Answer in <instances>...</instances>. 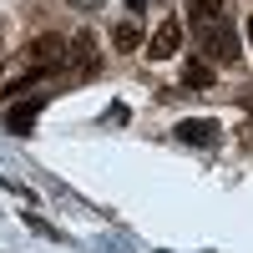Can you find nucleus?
<instances>
[{
  "mask_svg": "<svg viewBox=\"0 0 253 253\" xmlns=\"http://www.w3.org/2000/svg\"><path fill=\"white\" fill-rule=\"evenodd\" d=\"M187 15H193V26H203V20H223V0H187Z\"/></svg>",
  "mask_w": 253,
  "mask_h": 253,
  "instance_id": "1a4fd4ad",
  "label": "nucleus"
},
{
  "mask_svg": "<svg viewBox=\"0 0 253 253\" xmlns=\"http://www.w3.org/2000/svg\"><path fill=\"white\" fill-rule=\"evenodd\" d=\"M182 86H187V91H213V66H208L203 56L187 61V66H182Z\"/></svg>",
  "mask_w": 253,
  "mask_h": 253,
  "instance_id": "0eeeda50",
  "label": "nucleus"
},
{
  "mask_svg": "<svg viewBox=\"0 0 253 253\" xmlns=\"http://www.w3.org/2000/svg\"><path fill=\"white\" fill-rule=\"evenodd\" d=\"M177 51H182V20L167 15L162 26L152 31V41H147V56H152V61H172Z\"/></svg>",
  "mask_w": 253,
  "mask_h": 253,
  "instance_id": "20e7f679",
  "label": "nucleus"
},
{
  "mask_svg": "<svg viewBox=\"0 0 253 253\" xmlns=\"http://www.w3.org/2000/svg\"><path fill=\"white\" fill-rule=\"evenodd\" d=\"M66 5H71V10H101L107 0H66Z\"/></svg>",
  "mask_w": 253,
  "mask_h": 253,
  "instance_id": "9b49d317",
  "label": "nucleus"
},
{
  "mask_svg": "<svg viewBox=\"0 0 253 253\" xmlns=\"http://www.w3.org/2000/svg\"><path fill=\"white\" fill-rule=\"evenodd\" d=\"M177 137L187 147H218V122L213 117H187V122H177Z\"/></svg>",
  "mask_w": 253,
  "mask_h": 253,
  "instance_id": "39448f33",
  "label": "nucleus"
},
{
  "mask_svg": "<svg viewBox=\"0 0 253 253\" xmlns=\"http://www.w3.org/2000/svg\"><path fill=\"white\" fill-rule=\"evenodd\" d=\"M243 31H248V46H253V15H248V20H243Z\"/></svg>",
  "mask_w": 253,
  "mask_h": 253,
  "instance_id": "4468645a",
  "label": "nucleus"
},
{
  "mask_svg": "<svg viewBox=\"0 0 253 253\" xmlns=\"http://www.w3.org/2000/svg\"><path fill=\"white\" fill-rule=\"evenodd\" d=\"M193 41H198V51L208 66H233V61L243 56L238 46V31H233V20H203V26H193Z\"/></svg>",
  "mask_w": 253,
  "mask_h": 253,
  "instance_id": "f257e3e1",
  "label": "nucleus"
},
{
  "mask_svg": "<svg viewBox=\"0 0 253 253\" xmlns=\"http://www.w3.org/2000/svg\"><path fill=\"white\" fill-rule=\"evenodd\" d=\"M243 112H248V117H253V86H248V91H243Z\"/></svg>",
  "mask_w": 253,
  "mask_h": 253,
  "instance_id": "f8f14e48",
  "label": "nucleus"
},
{
  "mask_svg": "<svg viewBox=\"0 0 253 253\" xmlns=\"http://www.w3.org/2000/svg\"><path fill=\"white\" fill-rule=\"evenodd\" d=\"M96 66H101L96 36H91V31H76V36L66 41V71H71V76H91Z\"/></svg>",
  "mask_w": 253,
  "mask_h": 253,
  "instance_id": "7ed1b4c3",
  "label": "nucleus"
},
{
  "mask_svg": "<svg viewBox=\"0 0 253 253\" xmlns=\"http://www.w3.org/2000/svg\"><path fill=\"white\" fill-rule=\"evenodd\" d=\"M36 117H41V96H31V101H15V107L5 112V126L15 137H26L31 126H36Z\"/></svg>",
  "mask_w": 253,
  "mask_h": 253,
  "instance_id": "423d86ee",
  "label": "nucleus"
},
{
  "mask_svg": "<svg viewBox=\"0 0 253 253\" xmlns=\"http://www.w3.org/2000/svg\"><path fill=\"white\" fill-rule=\"evenodd\" d=\"M26 66H31L36 76L66 66V41H61V36H31V41H26Z\"/></svg>",
  "mask_w": 253,
  "mask_h": 253,
  "instance_id": "f03ea898",
  "label": "nucleus"
},
{
  "mask_svg": "<svg viewBox=\"0 0 253 253\" xmlns=\"http://www.w3.org/2000/svg\"><path fill=\"white\" fill-rule=\"evenodd\" d=\"M26 228H36V233H41V238H56V243H61V238H66V233H61V228H51V223H46V218H41V213H26Z\"/></svg>",
  "mask_w": 253,
  "mask_h": 253,
  "instance_id": "9d476101",
  "label": "nucleus"
},
{
  "mask_svg": "<svg viewBox=\"0 0 253 253\" xmlns=\"http://www.w3.org/2000/svg\"><path fill=\"white\" fill-rule=\"evenodd\" d=\"M142 5H147V0H126V10H132V15H137V10H142Z\"/></svg>",
  "mask_w": 253,
  "mask_h": 253,
  "instance_id": "ddd939ff",
  "label": "nucleus"
},
{
  "mask_svg": "<svg viewBox=\"0 0 253 253\" xmlns=\"http://www.w3.org/2000/svg\"><path fill=\"white\" fill-rule=\"evenodd\" d=\"M112 46L117 51H137L142 46V26H137V20H117V26H112Z\"/></svg>",
  "mask_w": 253,
  "mask_h": 253,
  "instance_id": "6e6552de",
  "label": "nucleus"
}]
</instances>
